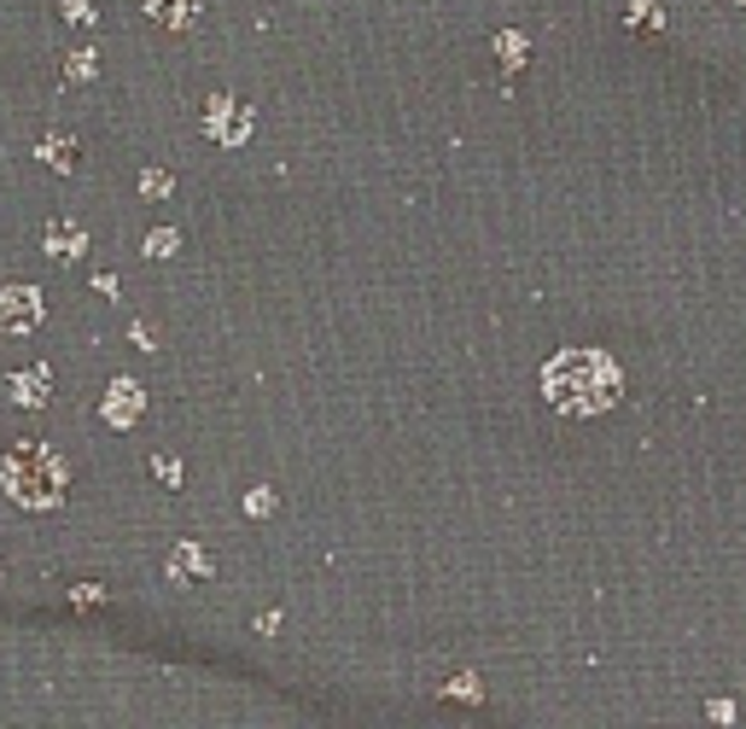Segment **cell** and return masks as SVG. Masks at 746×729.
Segmentation results:
<instances>
[{
	"mask_svg": "<svg viewBox=\"0 0 746 729\" xmlns=\"http://www.w3.org/2000/svg\"><path fill=\"white\" fill-rule=\"evenodd\" d=\"M181 240H176V228H158V234H146V258H169Z\"/></svg>",
	"mask_w": 746,
	"mask_h": 729,
	"instance_id": "17",
	"label": "cell"
},
{
	"mask_svg": "<svg viewBox=\"0 0 746 729\" xmlns=\"http://www.w3.org/2000/svg\"><path fill=\"white\" fill-rule=\"evenodd\" d=\"M449 694H467V701H479V677H455Z\"/></svg>",
	"mask_w": 746,
	"mask_h": 729,
	"instance_id": "19",
	"label": "cell"
},
{
	"mask_svg": "<svg viewBox=\"0 0 746 729\" xmlns=\"http://www.w3.org/2000/svg\"><path fill=\"white\" fill-rule=\"evenodd\" d=\"M59 12H64L76 29H94V24H99V12L88 7V0H59Z\"/></svg>",
	"mask_w": 746,
	"mask_h": 729,
	"instance_id": "14",
	"label": "cell"
},
{
	"mask_svg": "<svg viewBox=\"0 0 746 729\" xmlns=\"http://www.w3.org/2000/svg\"><path fill=\"white\" fill-rule=\"evenodd\" d=\"M169 572H176V578H210L216 561H210L205 549H198V542H181V549L169 554Z\"/></svg>",
	"mask_w": 746,
	"mask_h": 729,
	"instance_id": "9",
	"label": "cell"
},
{
	"mask_svg": "<svg viewBox=\"0 0 746 729\" xmlns=\"http://www.w3.org/2000/svg\"><path fill=\"white\" fill-rule=\"evenodd\" d=\"M36 158L47 169H59V176H71L76 169V134H47V141L36 146Z\"/></svg>",
	"mask_w": 746,
	"mask_h": 729,
	"instance_id": "8",
	"label": "cell"
},
{
	"mask_svg": "<svg viewBox=\"0 0 746 729\" xmlns=\"http://www.w3.org/2000/svg\"><path fill=\"white\" fill-rule=\"evenodd\" d=\"M152 473H158L164 485H181V462H176V455H158V462H152Z\"/></svg>",
	"mask_w": 746,
	"mask_h": 729,
	"instance_id": "18",
	"label": "cell"
},
{
	"mask_svg": "<svg viewBox=\"0 0 746 729\" xmlns=\"http://www.w3.org/2000/svg\"><path fill=\"white\" fill-rule=\"evenodd\" d=\"M82 251H88V228L71 223V216H53V223H47V258H53V263H76Z\"/></svg>",
	"mask_w": 746,
	"mask_h": 729,
	"instance_id": "6",
	"label": "cell"
},
{
	"mask_svg": "<svg viewBox=\"0 0 746 729\" xmlns=\"http://www.w3.org/2000/svg\"><path fill=\"white\" fill-rule=\"evenodd\" d=\"M193 0H146V19L152 24H164V29H186V24H193Z\"/></svg>",
	"mask_w": 746,
	"mask_h": 729,
	"instance_id": "10",
	"label": "cell"
},
{
	"mask_svg": "<svg viewBox=\"0 0 746 729\" xmlns=\"http://www.w3.org/2000/svg\"><path fill=\"white\" fill-rule=\"evenodd\" d=\"M41 310H47V298L36 286H0V327L7 333H36Z\"/></svg>",
	"mask_w": 746,
	"mask_h": 729,
	"instance_id": "4",
	"label": "cell"
},
{
	"mask_svg": "<svg viewBox=\"0 0 746 729\" xmlns=\"http://www.w3.org/2000/svg\"><path fill=\"white\" fill-rule=\"evenodd\" d=\"M205 117H210V141H222V146H245L251 141V123H257V111L251 106H233L228 94H216L210 106H205Z\"/></svg>",
	"mask_w": 746,
	"mask_h": 729,
	"instance_id": "3",
	"label": "cell"
},
{
	"mask_svg": "<svg viewBox=\"0 0 746 729\" xmlns=\"http://www.w3.org/2000/svg\"><path fill=\"white\" fill-rule=\"evenodd\" d=\"M0 490L19 507H29V514H53L64 502V490H71V467L41 438H19V444L0 455Z\"/></svg>",
	"mask_w": 746,
	"mask_h": 729,
	"instance_id": "2",
	"label": "cell"
},
{
	"mask_svg": "<svg viewBox=\"0 0 746 729\" xmlns=\"http://www.w3.org/2000/svg\"><path fill=\"white\" fill-rule=\"evenodd\" d=\"M169 188H176V181H169V169H146V176H141V193H146V199H169Z\"/></svg>",
	"mask_w": 746,
	"mask_h": 729,
	"instance_id": "16",
	"label": "cell"
},
{
	"mask_svg": "<svg viewBox=\"0 0 746 729\" xmlns=\"http://www.w3.org/2000/svg\"><path fill=\"white\" fill-rule=\"evenodd\" d=\"M624 392V374L606 350H560L542 368V397L560 415H606Z\"/></svg>",
	"mask_w": 746,
	"mask_h": 729,
	"instance_id": "1",
	"label": "cell"
},
{
	"mask_svg": "<svg viewBox=\"0 0 746 729\" xmlns=\"http://www.w3.org/2000/svg\"><path fill=\"white\" fill-rule=\"evenodd\" d=\"M141 409H146V392H141V385H134L129 374L106 385V403H99L106 427H134V420H141Z\"/></svg>",
	"mask_w": 746,
	"mask_h": 729,
	"instance_id": "5",
	"label": "cell"
},
{
	"mask_svg": "<svg viewBox=\"0 0 746 729\" xmlns=\"http://www.w3.org/2000/svg\"><path fill=\"white\" fill-rule=\"evenodd\" d=\"M525 53H531V47H525V36H519V29H502V36H496V59L507 64V71H519V64H525Z\"/></svg>",
	"mask_w": 746,
	"mask_h": 729,
	"instance_id": "12",
	"label": "cell"
},
{
	"mask_svg": "<svg viewBox=\"0 0 746 729\" xmlns=\"http://www.w3.org/2000/svg\"><path fill=\"white\" fill-rule=\"evenodd\" d=\"M624 24H630L636 36H659V29H665V12H659L653 0H636V7L624 12Z\"/></svg>",
	"mask_w": 746,
	"mask_h": 729,
	"instance_id": "11",
	"label": "cell"
},
{
	"mask_svg": "<svg viewBox=\"0 0 746 729\" xmlns=\"http://www.w3.org/2000/svg\"><path fill=\"white\" fill-rule=\"evenodd\" d=\"M741 7H746V0H741Z\"/></svg>",
	"mask_w": 746,
	"mask_h": 729,
	"instance_id": "20",
	"label": "cell"
},
{
	"mask_svg": "<svg viewBox=\"0 0 746 729\" xmlns=\"http://www.w3.org/2000/svg\"><path fill=\"white\" fill-rule=\"evenodd\" d=\"M7 392H12V403L19 409H47V397H53V374L36 362V368H19V374L7 380Z\"/></svg>",
	"mask_w": 746,
	"mask_h": 729,
	"instance_id": "7",
	"label": "cell"
},
{
	"mask_svg": "<svg viewBox=\"0 0 746 729\" xmlns=\"http://www.w3.org/2000/svg\"><path fill=\"white\" fill-rule=\"evenodd\" d=\"M64 82H94V47H76V53L64 59Z\"/></svg>",
	"mask_w": 746,
	"mask_h": 729,
	"instance_id": "13",
	"label": "cell"
},
{
	"mask_svg": "<svg viewBox=\"0 0 746 729\" xmlns=\"http://www.w3.org/2000/svg\"><path fill=\"white\" fill-rule=\"evenodd\" d=\"M245 514H251V519H268V514H275V490L257 485V490L245 497Z\"/></svg>",
	"mask_w": 746,
	"mask_h": 729,
	"instance_id": "15",
	"label": "cell"
}]
</instances>
